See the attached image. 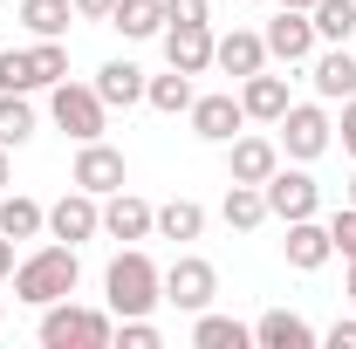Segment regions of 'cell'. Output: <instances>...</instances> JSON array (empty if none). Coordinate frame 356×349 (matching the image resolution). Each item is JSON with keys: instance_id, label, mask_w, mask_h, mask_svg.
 Masks as SVG:
<instances>
[{"instance_id": "30bf717a", "label": "cell", "mask_w": 356, "mask_h": 349, "mask_svg": "<svg viewBox=\"0 0 356 349\" xmlns=\"http://www.w3.org/2000/svg\"><path fill=\"white\" fill-rule=\"evenodd\" d=\"M124 151H110L103 137H89L83 151H76V185L83 192H96V199H110V192H124Z\"/></svg>"}, {"instance_id": "ffe728a7", "label": "cell", "mask_w": 356, "mask_h": 349, "mask_svg": "<svg viewBox=\"0 0 356 349\" xmlns=\"http://www.w3.org/2000/svg\"><path fill=\"white\" fill-rule=\"evenodd\" d=\"M254 343H261V349H309L315 329L295 315V308H267L261 322H254Z\"/></svg>"}, {"instance_id": "5b68a950", "label": "cell", "mask_w": 356, "mask_h": 349, "mask_svg": "<svg viewBox=\"0 0 356 349\" xmlns=\"http://www.w3.org/2000/svg\"><path fill=\"white\" fill-rule=\"evenodd\" d=\"M336 144V124H329V110H315V103H288L281 110V151L295 158V165H309Z\"/></svg>"}, {"instance_id": "ab89813d", "label": "cell", "mask_w": 356, "mask_h": 349, "mask_svg": "<svg viewBox=\"0 0 356 349\" xmlns=\"http://www.w3.org/2000/svg\"><path fill=\"white\" fill-rule=\"evenodd\" d=\"M281 7H302V14H309V7H315V0H281Z\"/></svg>"}, {"instance_id": "8fae6325", "label": "cell", "mask_w": 356, "mask_h": 349, "mask_svg": "<svg viewBox=\"0 0 356 349\" xmlns=\"http://www.w3.org/2000/svg\"><path fill=\"white\" fill-rule=\"evenodd\" d=\"M261 42H267V55H274V62H309V55H315V21L302 14V7H281V14L267 21Z\"/></svg>"}, {"instance_id": "cb8c5ba5", "label": "cell", "mask_w": 356, "mask_h": 349, "mask_svg": "<svg viewBox=\"0 0 356 349\" xmlns=\"http://www.w3.org/2000/svg\"><path fill=\"white\" fill-rule=\"evenodd\" d=\"M309 21H315V42H350L356 35V0H315Z\"/></svg>"}, {"instance_id": "e0dca14e", "label": "cell", "mask_w": 356, "mask_h": 349, "mask_svg": "<svg viewBox=\"0 0 356 349\" xmlns=\"http://www.w3.org/2000/svg\"><path fill=\"white\" fill-rule=\"evenodd\" d=\"M315 96H329V103H350L356 96V55L343 42H329V55H315Z\"/></svg>"}, {"instance_id": "83f0119b", "label": "cell", "mask_w": 356, "mask_h": 349, "mask_svg": "<svg viewBox=\"0 0 356 349\" xmlns=\"http://www.w3.org/2000/svg\"><path fill=\"white\" fill-rule=\"evenodd\" d=\"M144 103H151V110H165V117L192 110V76H185V69H172V76H151V83H144Z\"/></svg>"}, {"instance_id": "5bb4252c", "label": "cell", "mask_w": 356, "mask_h": 349, "mask_svg": "<svg viewBox=\"0 0 356 349\" xmlns=\"http://www.w3.org/2000/svg\"><path fill=\"white\" fill-rule=\"evenodd\" d=\"M103 233H110V240H151V233H158V206H144L137 192H110Z\"/></svg>"}, {"instance_id": "8d00e7d4", "label": "cell", "mask_w": 356, "mask_h": 349, "mask_svg": "<svg viewBox=\"0 0 356 349\" xmlns=\"http://www.w3.org/2000/svg\"><path fill=\"white\" fill-rule=\"evenodd\" d=\"M7 274H14V240L0 233V281H7Z\"/></svg>"}, {"instance_id": "603a6c76", "label": "cell", "mask_w": 356, "mask_h": 349, "mask_svg": "<svg viewBox=\"0 0 356 349\" xmlns=\"http://www.w3.org/2000/svg\"><path fill=\"white\" fill-rule=\"evenodd\" d=\"M21 21H28V35L62 42V35H69V21H76V0H21Z\"/></svg>"}, {"instance_id": "f35d334b", "label": "cell", "mask_w": 356, "mask_h": 349, "mask_svg": "<svg viewBox=\"0 0 356 349\" xmlns=\"http://www.w3.org/2000/svg\"><path fill=\"white\" fill-rule=\"evenodd\" d=\"M0 192H7V144H0Z\"/></svg>"}, {"instance_id": "2e32d148", "label": "cell", "mask_w": 356, "mask_h": 349, "mask_svg": "<svg viewBox=\"0 0 356 349\" xmlns=\"http://www.w3.org/2000/svg\"><path fill=\"white\" fill-rule=\"evenodd\" d=\"M329 254H336V240H329L322 219H288V267L295 274H315Z\"/></svg>"}, {"instance_id": "6da1fadb", "label": "cell", "mask_w": 356, "mask_h": 349, "mask_svg": "<svg viewBox=\"0 0 356 349\" xmlns=\"http://www.w3.org/2000/svg\"><path fill=\"white\" fill-rule=\"evenodd\" d=\"M76 281H83V261H76L69 240L62 247H35L28 261H14V295L28 308H48V302H62V295H76Z\"/></svg>"}, {"instance_id": "7402d4cb", "label": "cell", "mask_w": 356, "mask_h": 349, "mask_svg": "<svg viewBox=\"0 0 356 349\" xmlns=\"http://www.w3.org/2000/svg\"><path fill=\"white\" fill-rule=\"evenodd\" d=\"M110 28H124V42H151V35H165V0H117Z\"/></svg>"}, {"instance_id": "277c9868", "label": "cell", "mask_w": 356, "mask_h": 349, "mask_svg": "<svg viewBox=\"0 0 356 349\" xmlns=\"http://www.w3.org/2000/svg\"><path fill=\"white\" fill-rule=\"evenodd\" d=\"M48 117H55V131H69L76 137V144H89V137H103V117H110V103H103V96H96V83H69V76H62V83L48 89Z\"/></svg>"}, {"instance_id": "d590c367", "label": "cell", "mask_w": 356, "mask_h": 349, "mask_svg": "<svg viewBox=\"0 0 356 349\" xmlns=\"http://www.w3.org/2000/svg\"><path fill=\"white\" fill-rule=\"evenodd\" d=\"M343 151H350V158H356V96H350V103H343Z\"/></svg>"}, {"instance_id": "1f68e13d", "label": "cell", "mask_w": 356, "mask_h": 349, "mask_svg": "<svg viewBox=\"0 0 356 349\" xmlns=\"http://www.w3.org/2000/svg\"><path fill=\"white\" fill-rule=\"evenodd\" d=\"M329 240H336V254H343V261H356V206L329 219Z\"/></svg>"}, {"instance_id": "44dd1931", "label": "cell", "mask_w": 356, "mask_h": 349, "mask_svg": "<svg viewBox=\"0 0 356 349\" xmlns=\"http://www.w3.org/2000/svg\"><path fill=\"white\" fill-rule=\"evenodd\" d=\"M247 343H254V329H247V322L199 308V322H192V349H247Z\"/></svg>"}, {"instance_id": "d4e9b609", "label": "cell", "mask_w": 356, "mask_h": 349, "mask_svg": "<svg viewBox=\"0 0 356 349\" xmlns=\"http://www.w3.org/2000/svg\"><path fill=\"white\" fill-rule=\"evenodd\" d=\"M42 226H48V213L35 206V199H21V192L0 199V233H7V240H35Z\"/></svg>"}, {"instance_id": "7a4b0ae2", "label": "cell", "mask_w": 356, "mask_h": 349, "mask_svg": "<svg viewBox=\"0 0 356 349\" xmlns=\"http://www.w3.org/2000/svg\"><path fill=\"white\" fill-rule=\"evenodd\" d=\"M103 295H110V315H151L165 302V267L151 261L144 247H124L110 274H103Z\"/></svg>"}, {"instance_id": "f546056e", "label": "cell", "mask_w": 356, "mask_h": 349, "mask_svg": "<svg viewBox=\"0 0 356 349\" xmlns=\"http://www.w3.org/2000/svg\"><path fill=\"white\" fill-rule=\"evenodd\" d=\"M0 89H48L42 83V62H35V48H0Z\"/></svg>"}, {"instance_id": "9c48e42d", "label": "cell", "mask_w": 356, "mask_h": 349, "mask_svg": "<svg viewBox=\"0 0 356 349\" xmlns=\"http://www.w3.org/2000/svg\"><path fill=\"white\" fill-rule=\"evenodd\" d=\"M261 192H267V219H315V206H322V185L309 172H281V165Z\"/></svg>"}, {"instance_id": "60d3db41", "label": "cell", "mask_w": 356, "mask_h": 349, "mask_svg": "<svg viewBox=\"0 0 356 349\" xmlns=\"http://www.w3.org/2000/svg\"><path fill=\"white\" fill-rule=\"evenodd\" d=\"M350 206H356V178H350Z\"/></svg>"}, {"instance_id": "9a60e30c", "label": "cell", "mask_w": 356, "mask_h": 349, "mask_svg": "<svg viewBox=\"0 0 356 349\" xmlns=\"http://www.w3.org/2000/svg\"><path fill=\"white\" fill-rule=\"evenodd\" d=\"M240 110H247L254 124H281V110H288V76H267V69L240 76Z\"/></svg>"}, {"instance_id": "ba28073f", "label": "cell", "mask_w": 356, "mask_h": 349, "mask_svg": "<svg viewBox=\"0 0 356 349\" xmlns=\"http://www.w3.org/2000/svg\"><path fill=\"white\" fill-rule=\"evenodd\" d=\"M48 233L55 240H69V247H83V240H96L103 233V206H96V192H62L55 206H48Z\"/></svg>"}, {"instance_id": "4316f807", "label": "cell", "mask_w": 356, "mask_h": 349, "mask_svg": "<svg viewBox=\"0 0 356 349\" xmlns=\"http://www.w3.org/2000/svg\"><path fill=\"white\" fill-rule=\"evenodd\" d=\"M158 233H165V240H199V233H206V206H199V199L158 206Z\"/></svg>"}, {"instance_id": "3957f363", "label": "cell", "mask_w": 356, "mask_h": 349, "mask_svg": "<svg viewBox=\"0 0 356 349\" xmlns=\"http://www.w3.org/2000/svg\"><path fill=\"white\" fill-rule=\"evenodd\" d=\"M110 343H117V329L103 308H76L69 295L42 308V349H110Z\"/></svg>"}, {"instance_id": "7c38bea8", "label": "cell", "mask_w": 356, "mask_h": 349, "mask_svg": "<svg viewBox=\"0 0 356 349\" xmlns=\"http://www.w3.org/2000/svg\"><path fill=\"white\" fill-rule=\"evenodd\" d=\"M192 137H206V144H233L240 124H247V110H240V96H192Z\"/></svg>"}, {"instance_id": "4dcf8cb0", "label": "cell", "mask_w": 356, "mask_h": 349, "mask_svg": "<svg viewBox=\"0 0 356 349\" xmlns=\"http://www.w3.org/2000/svg\"><path fill=\"white\" fill-rule=\"evenodd\" d=\"M158 322H144V315H124V349H158Z\"/></svg>"}, {"instance_id": "d6986e66", "label": "cell", "mask_w": 356, "mask_h": 349, "mask_svg": "<svg viewBox=\"0 0 356 349\" xmlns=\"http://www.w3.org/2000/svg\"><path fill=\"white\" fill-rule=\"evenodd\" d=\"M144 83H151V76H144L137 62H103V69H96V96H103L110 110H131V103H144Z\"/></svg>"}, {"instance_id": "ac0fdd59", "label": "cell", "mask_w": 356, "mask_h": 349, "mask_svg": "<svg viewBox=\"0 0 356 349\" xmlns=\"http://www.w3.org/2000/svg\"><path fill=\"white\" fill-rule=\"evenodd\" d=\"M213 62H220L226 76H254V69H267V42L254 28H233V35L213 42Z\"/></svg>"}, {"instance_id": "52a82bcc", "label": "cell", "mask_w": 356, "mask_h": 349, "mask_svg": "<svg viewBox=\"0 0 356 349\" xmlns=\"http://www.w3.org/2000/svg\"><path fill=\"white\" fill-rule=\"evenodd\" d=\"M213 21H165V62L185 76H206L213 69Z\"/></svg>"}, {"instance_id": "b9f144b4", "label": "cell", "mask_w": 356, "mask_h": 349, "mask_svg": "<svg viewBox=\"0 0 356 349\" xmlns=\"http://www.w3.org/2000/svg\"><path fill=\"white\" fill-rule=\"evenodd\" d=\"M0 322H7V308H0Z\"/></svg>"}, {"instance_id": "d6a6232c", "label": "cell", "mask_w": 356, "mask_h": 349, "mask_svg": "<svg viewBox=\"0 0 356 349\" xmlns=\"http://www.w3.org/2000/svg\"><path fill=\"white\" fill-rule=\"evenodd\" d=\"M165 21H213L206 0H165Z\"/></svg>"}, {"instance_id": "8992f818", "label": "cell", "mask_w": 356, "mask_h": 349, "mask_svg": "<svg viewBox=\"0 0 356 349\" xmlns=\"http://www.w3.org/2000/svg\"><path fill=\"white\" fill-rule=\"evenodd\" d=\"M213 295H220V267H213V261L178 254V261L165 267V302H172V308L199 315V308H213Z\"/></svg>"}, {"instance_id": "e575fe53", "label": "cell", "mask_w": 356, "mask_h": 349, "mask_svg": "<svg viewBox=\"0 0 356 349\" xmlns=\"http://www.w3.org/2000/svg\"><path fill=\"white\" fill-rule=\"evenodd\" d=\"M322 343H329V349H356V315H350V322H336Z\"/></svg>"}, {"instance_id": "f1b7e54d", "label": "cell", "mask_w": 356, "mask_h": 349, "mask_svg": "<svg viewBox=\"0 0 356 349\" xmlns=\"http://www.w3.org/2000/svg\"><path fill=\"white\" fill-rule=\"evenodd\" d=\"M35 137V103L21 89H0V144H28Z\"/></svg>"}, {"instance_id": "836d02e7", "label": "cell", "mask_w": 356, "mask_h": 349, "mask_svg": "<svg viewBox=\"0 0 356 349\" xmlns=\"http://www.w3.org/2000/svg\"><path fill=\"white\" fill-rule=\"evenodd\" d=\"M117 14V0H76V21H110Z\"/></svg>"}, {"instance_id": "4fadbf2b", "label": "cell", "mask_w": 356, "mask_h": 349, "mask_svg": "<svg viewBox=\"0 0 356 349\" xmlns=\"http://www.w3.org/2000/svg\"><path fill=\"white\" fill-rule=\"evenodd\" d=\"M274 165H281V144H274V137H233L226 178H233V185H267Z\"/></svg>"}, {"instance_id": "74e56055", "label": "cell", "mask_w": 356, "mask_h": 349, "mask_svg": "<svg viewBox=\"0 0 356 349\" xmlns=\"http://www.w3.org/2000/svg\"><path fill=\"white\" fill-rule=\"evenodd\" d=\"M343 295H350V308H356V261H350V288H343Z\"/></svg>"}, {"instance_id": "484cf974", "label": "cell", "mask_w": 356, "mask_h": 349, "mask_svg": "<svg viewBox=\"0 0 356 349\" xmlns=\"http://www.w3.org/2000/svg\"><path fill=\"white\" fill-rule=\"evenodd\" d=\"M220 213H226V226H233V233H254V226L267 219V192H261V185H233Z\"/></svg>"}]
</instances>
